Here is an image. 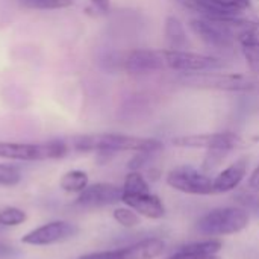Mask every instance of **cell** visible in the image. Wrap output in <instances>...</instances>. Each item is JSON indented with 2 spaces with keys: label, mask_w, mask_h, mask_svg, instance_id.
Masks as SVG:
<instances>
[{
  "label": "cell",
  "mask_w": 259,
  "mask_h": 259,
  "mask_svg": "<svg viewBox=\"0 0 259 259\" xmlns=\"http://www.w3.org/2000/svg\"><path fill=\"white\" fill-rule=\"evenodd\" d=\"M73 149L77 152H97L102 155H114L118 152H152L162 149V143L155 138H141L124 134H88L74 137Z\"/></svg>",
  "instance_id": "cell-1"
},
{
  "label": "cell",
  "mask_w": 259,
  "mask_h": 259,
  "mask_svg": "<svg viewBox=\"0 0 259 259\" xmlns=\"http://www.w3.org/2000/svg\"><path fill=\"white\" fill-rule=\"evenodd\" d=\"M70 147L62 140H49L44 143L0 141V158L6 161L39 162L56 161L67 156Z\"/></svg>",
  "instance_id": "cell-2"
},
{
  "label": "cell",
  "mask_w": 259,
  "mask_h": 259,
  "mask_svg": "<svg viewBox=\"0 0 259 259\" xmlns=\"http://www.w3.org/2000/svg\"><path fill=\"white\" fill-rule=\"evenodd\" d=\"M249 225V214L243 208H215L197 222L202 235L220 237L244 231Z\"/></svg>",
  "instance_id": "cell-3"
},
{
  "label": "cell",
  "mask_w": 259,
  "mask_h": 259,
  "mask_svg": "<svg viewBox=\"0 0 259 259\" xmlns=\"http://www.w3.org/2000/svg\"><path fill=\"white\" fill-rule=\"evenodd\" d=\"M185 85L205 88V90H217V91H252L258 87V82L252 76L240 74V73H194L188 74L182 79Z\"/></svg>",
  "instance_id": "cell-4"
},
{
  "label": "cell",
  "mask_w": 259,
  "mask_h": 259,
  "mask_svg": "<svg viewBox=\"0 0 259 259\" xmlns=\"http://www.w3.org/2000/svg\"><path fill=\"white\" fill-rule=\"evenodd\" d=\"M165 68L181 71L184 74H194V73H205V71H215L225 67V62L211 55L196 53L190 50H173L165 49L161 50Z\"/></svg>",
  "instance_id": "cell-5"
},
{
  "label": "cell",
  "mask_w": 259,
  "mask_h": 259,
  "mask_svg": "<svg viewBox=\"0 0 259 259\" xmlns=\"http://www.w3.org/2000/svg\"><path fill=\"white\" fill-rule=\"evenodd\" d=\"M173 144L176 147L184 149H205L208 150H222V152H234L246 147V140L235 132H212V134H193V135H181L173 138Z\"/></svg>",
  "instance_id": "cell-6"
},
{
  "label": "cell",
  "mask_w": 259,
  "mask_h": 259,
  "mask_svg": "<svg viewBox=\"0 0 259 259\" xmlns=\"http://www.w3.org/2000/svg\"><path fill=\"white\" fill-rule=\"evenodd\" d=\"M77 234L79 228L74 223L65 220H52L26 232L21 237V243L30 247H49L70 241Z\"/></svg>",
  "instance_id": "cell-7"
},
{
  "label": "cell",
  "mask_w": 259,
  "mask_h": 259,
  "mask_svg": "<svg viewBox=\"0 0 259 259\" xmlns=\"http://www.w3.org/2000/svg\"><path fill=\"white\" fill-rule=\"evenodd\" d=\"M167 184L176 191L193 196L214 194V182L206 175L191 165H181L167 175Z\"/></svg>",
  "instance_id": "cell-8"
},
{
  "label": "cell",
  "mask_w": 259,
  "mask_h": 259,
  "mask_svg": "<svg viewBox=\"0 0 259 259\" xmlns=\"http://www.w3.org/2000/svg\"><path fill=\"white\" fill-rule=\"evenodd\" d=\"M164 250L165 243L162 240L146 238L121 249L85 253L79 259H155L161 256Z\"/></svg>",
  "instance_id": "cell-9"
},
{
  "label": "cell",
  "mask_w": 259,
  "mask_h": 259,
  "mask_svg": "<svg viewBox=\"0 0 259 259\" xmlns=\"http://www.w3.org/2000/svg\"><path fill=\"white\" fill-rule=\"evenodd\" d=\"M191 30L209 47L214 49H231L235 42L234 35L222 18L197 17L190 21Z\"/></svg>",
  "instance_id": "cell-10"
},
{
  "label": "cell",
  "mask_w": 259,
  "mask_h": 259,
  "mask_svg": "<svg viewBox=\"0 0 259 259\" xmlns=\"http://www.w3.org/2000/svg\"><path fill=\"white\" fill-rule=\"evenodd\" d=\"M123 190L114 184L97 182L90 184L80 194H77L74 205L80 208H103L121 202Z\"/></svg>",
  "instance_id": "cell-11"
},
{
  "label": "cell",
  "mask_w": 259,
  "mask_h": 259,
  "mask_svg": "<svg viewBox=\"0 0 259 259\" xmlns=\"http://www.w3.org/2000/svg\"><path fill=\"white\" fill-rule=\"evenodd\" d=\"M164 68L165 65L161 50L137 49L129 52L124 59V70L129 74H147Z\"/></svg>",
  "instance_id": "cell-12"
},
{
  "label": "cell",
  "mask_w": 259,
  "mask_h": 259,
  "mask_svg": "<svg viewBox=\"0 0 259 259\" xmlns=\"http://www.w3.org/2000/svg\"><path fill=\"white\" fill-rule=\"evenodd\" d=\"M121 202L126 206L132 208L137 214L152 220H159L165 215V206L162 200L152 191H144L137 194H121Z\"/></svg>",
  "instance_id": "cell-13"
},
{
  "label": "cell",
  "mask_w": 259,
  "mask_h": 259,
  "mask_svg": "<svg viewBox=\"0 0 259 259\" xmlns=\"http://www.w3.org/2000/svg\"><path fill=\"white\" fill-rule=\"evenodd\" d=\"M249 161L246 158H240L235 162H232L229 167H226L223 171H220L214 179V193H229L240 187V184L244 181L247 175Z\"/></svg>",
  "instance_id": "cell-14"
},
{
  "label": "cell",
  "mask_w": 259,
  "mask_h": 259,
  "mask_svg": "<svg viewBox=\"0 0 259 259\" xmlns=\"http://www.w3.org/2000/svg\"><path fill=\"white\" fill-rule=\"evenodd\" d=\"M220 250L222 243L219 240H203L179 247L165 259H217Z\"/></svg>",
  "instance_id": "cell-15"
},
{
  "label": "cell",
  "mask_w": 259,
  "mask_h": 259,
  "mask_svg": "<svg viewBox=\"0 0 259 259\" xmlns=\"http://www.w3.org/2000/svg\"><path fill=\"white\" fill-rule=\"evenodd\" d=\"M206 9V18L238 17L250 8V0H202Z\"/></svg>",
  "instance_id": "cell-16"
},
{
  "label": "cell",
  "mask_w": 259,
  "mask_h": 259,
  "mask_svg": "<svg viewBox=\"0 0 259 259\" xmlns=\"http://www.w3.org/2000/svg\"><path fill=\"white\" fill-rule=\"evenodd\" d=\"M164 33H165V39H167V44L170 46V49H173V50H187V46H188L187 30H185L184 23L178 17L170 15V17L165 18Z\"/></svg>",
  "instance_id": "cell-17"
},
{
  "label": "cell",
  "mask_w": 259,
  "mask_h": 259,
  "mask_svg": "<svg viewBox=\"0 0 259 259\" xmlns=\"http://www.w3.org/2000/svg\"><path fill=\"white\" fill-rule=\"evenodd\" d=\"M90 185V176L83 170H68L59 178V188L67 194H80Z\"/></svg>",
  "instance_id": "cell-18"
},
{
  "label": "cell",
  "mask_w": 259,
  "mask_h": 259,
  "mask_svg": "<svg viewBox=\"0 0 259 259\" xmlns=\"http://www.w3.org/2000/svg\"><path fill=\"white\" fill-rule=\"evenodd\" d=\"M27 222V212L18 206H5L0 209V228H18Z\"/></svg>",
  "instance_id": "cell-19"
},
{
  "label": "cell",
  "mask_w": 259,
  "mask_h": 259,
  "mask_svg": "<svg viewBox=\"0 0 259 259\" xmlns=\"http://www.w3.org/2000/svg\"><path fill=\"white\" fill-rule=\"evenodd\" d=\"M23 179L21 170L14 164H3L0 162V187L12 188L17 187Z\"/></svg>",
  "instance_id": "cell-20"
},
{
  "label": "cell",
  "mask_w": 259,
  "mask_h": 259,
  "mask_svg": "<svg viewBox=\"0 0 259 259\" xmlns=\"http://www.w3.org/2000/svg\"><path fill=\"white\" fill-rule=\"evenodd\" d=\"M21 6L27 9L38 11H52V9H64L74 3V0H20Z\"/></svg>",
  "instance_id": "cell-21"
},
{
  "label": "cell",
  "mask_w": 259,
  "mask_h": 259,
  "mask_svg": "<svg viewBox=\"0 0 259 259\" xmlns=\"http://www.w3.org/2000/svg\"><path fill=\"white\" fill-rule=\"evenodd\" d=\"M114 220L123 226V228H135L140 225V214H137L132 208L129 206H123V208H115L112 212Z\"/></svg>",
  "instance_id": "cell-22"
},
{
  "label": "cell",
  "mask_w": 259,
  "mask_h": 259,
  "mask_svg": "<svg viewBox=\"0 0 259 259\" xmlns=\"http://www.w3.org/2000/svg\"><path fill=\"white\" fill-rule=\"evenodd\" d=\"M246 64L253 76L259 74V46L258 44H240Z\"/></svg>",
  "instance_id": "cell-23"
},
{
  "label": "cell",
  "mask_w": 259,
  "mask_h": 259,
  "mask_svg": "<svg viewBox=\"0 0 259 259\" xmlns=\"http://www.w3.org/2000/svg\"><path fill=\"white\" fill-rule=\"evenodd\" d=\"M249 188H250V191L259 193V164L255 167V170L252 171V175L249 178Z\"/></svg>",
  "instance_id": "cell-24"
},
{
  "label": "cell",
  "mask_w": 259,
  "mask_h": 259,
  "mask_svg": "<svg viewBox=\"0 0 259 259\" xmlns=\"http://www.w3.org/2000/svg\"><path fill=\"white\" fill-rule=\"evenodd\" d=\"M94 6H97L100 11L106 12L109 9V5H111V0H91Z\"/></svg>",
  "instance_id": "cell-25"
},
{
  "label": "cell",
  "mask_w": 259,
  "mask_h": 259,
  "mask_svg": "<svg viewBox=\"0 0 259 259\" xmlns=\"http://www.w3.org/2000/svg\"><path fill=\"white\" fill-rule=\"evenodd\" d=\"M12 247H9V246H6V244H3V243H0V253H6V252H9Z\"/></svg>",
  "instance_id": "cell-26"
}]
</instances>
